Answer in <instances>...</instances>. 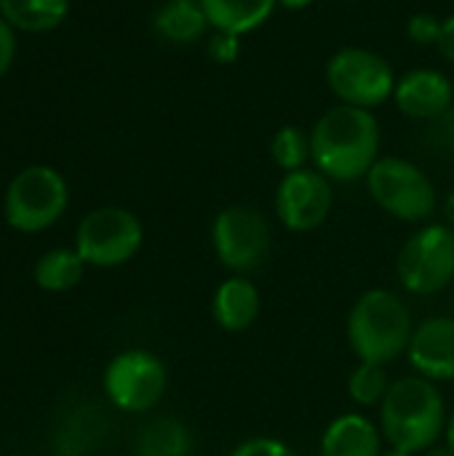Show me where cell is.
<instances>
[{"label":"cell","instance_id":"cell-1","mask_svg":"<svg viewBox=\"0 0 454 456\" xmlns=\"http://www.w3.org/2000/svg\"><path fill=\"white\" fill-rule=\"evenodd\" d=\"M380 123L372 110L337 104L310 128V160L329 182L367 179L380 160Z\"/></svg>","mask_w":454,"mask_h":456},{"label":"cell","instance_id":"cell-2","mask_svg":"<svg viewBox=\"0 0 454 456\" xmlns=\"http://www.w3.org/2000/svg\"><path fill=\"white\" fill-rule=\"evenodd\" d=\"M447 419L450 409L442 387L417 374L393 379L377 409V425L385 444L415 456L444 441Z\"/></svg>","mask_w":454,"mask_h":456},{"label":"cell","instance_id":"cell-3","mask_svg":"<svg viewBox=\"0 0 454 456\" xmlns=\"http://www.w3.org/2000/svg\"><path fill=\"white\" fill-rule=\"evenodd\" d=\"M409 305L391 289H367L345 318V339L359 363L391 366L404 358L415 334Z\"/></svg>","mask_w":454,"mask_h":456},{"label":"cell","instance_id":"cell-4","mask_svg":"<svg viewBox=\"0 0 454 456\" xmlns=\"http://www.w3.org/2000/svg\"><path fill=\"white\" fill-rule=\"evenodd\" d=\"M367 190L380 211L407 224H425L439 208L431 176L417 163L399 155L380 158L372 166L367 174Z\"/></svg>","mask_w":454,"mask_h":456},{"label":"cell","instance_id":"cell-5","mask_svg":"<svg viewBox=\"0 0 454 456\" xmlns=\"http://www.w3.org/2000/svg\"><path fill=\"white\" fill-rule=\"evenodd\" d=\"M399 286L412 297H436L454 283V227L428 222L396 254Z\"/></svg>","mask_w":454,"mask_h":456},{"label":"cell","instance_id":"cell-6","mask_svg":"<svg viewBox=\"0 0 454 456\" xmlns=\"http://www.w3.org/2000/svg\"><path fill=\"white\" fill-rule=\"evenodd\" d=\"M211 248L217 262L230 275H252L270 256V219L254 206L233 203L222 208L211 222Z\"/></svg>","mask_w":454,"mask_h":456},{"label":"cell","instance_id":"cell-7","mask_svg":"<svg viewBox=\"0 0 454 456\" xmlns=\"http://www.w3.org/2000/svg\"><path fill=\"white\" fill-rule=\"evenodd\" d=\"M67 203L70 190L64 176L51 166H29L11 179L3 214L19 232H43L62 219Z\"/></svg>","mask_w":454,"mask_h":456},{"label":"cell","instance_id":"cell-8","mask_svg":"<svg viewBox=\"0 0 454 456\" xmlns=\"http://www.w3.org/2000/svg\"><path fill=\"white\" fill-rule=\"evenodd\" d=\"M144 243L139 216L120 206H102L88 211L75 232V251L91 267H120L131 262Z\"/></svg>","mask_w":454,"mask_h":456},{"label":"cell","instance_id":"cell-9","mask_svg":"<svg viewBox=\"0 0 454 456\" xmlns=\"http://www.w3.org/2000/svg\"><path fill=\"white\" fill-rule=\"evenodd\" d=\"M102 387L118 411L147 414L163 401L169 390V369L155 353L131 347L107 363Z\"/></svg>","mask_w":454,"mask_h":456},{"label":"cell","instance_id":"cell-10","mask_svg":"<svg viewBox=\"0 0 454 456\" xmlns=\"http://www.w3.org/2000/svg\"><path fill=\"white\" fill-rule=\"evenodd\" d=\"M391 64L369 48H343L326 61V83L332 94L351 107L377 110L396 91Z\"/></svg>","mask_w":454,"mask_h":456},{"label":"cell","instance_id":"cell-11","mask_svg":"<svg viewBox=\"0 0 454 456\" xmlns=\"http://www.w3.org/2000/svg\"><path fill=\"white\" fill-rule=\"evenodd\" d=\"M276 216L289 232H313L324 227L332 214L334 192L332 182L316 168H300L284 174L276 187Z\"/></svg>","mask_w":454,"mask_h":456},{"label":"cell","instance_id":"cell-12","mask_svg":"<svg viewBox=\"0 0 454 456\" xmlns=\"http://www.w3.org/2000/svg\"><path fill=\"white\" fill-rule=\"evenodd\" d=\"M407 363L412 374L436 385L454 382V315H431L415 326Z\"/></svg>","mask_w":454,"mask_h":456},{"label":"cell","instance_id":"cell-13","mask_svg":"<svg viewBox=\"0 0 454 456\" xmlns=\"http://www.w3.org/2000/svg\"><path fill=\"white\" fill-rule=\"evenodd\" d=\"M454 88L450 77L439 69H412L396 80L393 102L396 107L412 118L431 123L452 110Z\"/></svg>","mask_w":454,"mask_h":456},{"label":"cell","instance_id":"cell-14","mask_svg":"<svg viewBox=\"0 0 454 456\" xmlns=\"http://www.w3.org/2000/svg\"><path fill=\"white\" fill-rule=\"evenodd\" d=\"M262 313V294L249 275H227L211 294V318L225 334L249 331Z\"/></svg>","mask_w":454,"mask_h":456},{"label":"cell","instance_id":"cell-15","mask_svg":"<svg viewBox=\"0 0 454 456\" xmlns=\"http://www.w3.org/2000/svg\"><path fill=\"white\" fill-rule=\"evenodd\" d=\"M385 446L377 422L361 411H348L324 428L318 456H383Z\"/></svg>","mask_w":454,"mask_h":456},{"label":"cell","instance_id":"cell-16","mask_svg":"<svg viewBox=\"0 0 454 456\" xmlns=\"http://www.w3.org/2000/svg\"><path fill=\"white\" fill-rule=\"evenodd\" d=\"M153 29L166 43L190 45L201 40L211 29V24L201 0H166L153 13Z\"/></svg>","mask_w":454,"mask_h":456},{"label":"cell","instance_id":"cell-17","mask_svg":"<svg viewBox=\"0 0 454 456\" xmlns=\"http://www.w3.org/2000/svg\"><path fill=\"white\" fill-rule=\"evenodd\" d=\"M201 5L211 29L244 37L273 16L278 0H201Z\"/></svg>","mask_w":454,"mask_h":456},{"label":"cell","instance_id":"cell-18","mask_svg":"<svg viewBox=\"0 0 454 456\" xmlns=\"http://www.w3.org/2000/svg\"><path fill=\"white\" fill-rule=\"evenodd\" d=\"M193 430L177 417H153L136 430L134 438L136 456H193Z\"/></svg>","mask_w":454,"mask_h":456},{"label":"cell","instance_id":"cell-19","mask_svg":"<svg viewBox=\"0 0 454 456\" xmlns=\"http://www.w3.org/2000/svg\"><path fill=\"white\" fill-rule=\"evenodd\" d=\"M70 13V0H0V16L24 32L56 29Z\"/></svg>","mask_w":454,"mask_h":456},{"label":"cell","instance_id":"cell-20","mask_svg":"<svg viewBox=\"0 0 454 456\" xmlns=\"http://www.w3.org/2000/svg\"><path fill=\"white\" fill-rule=\"evenodd\" d=\"M86 262L75 248H51L35 265V283L48 294L70 291L80 283Z\"/></svg>","mask_w":454,"mask_h":456},{"label":"cell","instance_id":"cell-21","mask_svg":"<svg viewBox=\"0 0 454 456\" xmlns=\"http://www.w3.org/2000/svg\"><path fill=\"white\" fill-rule=\"evenodd\" d=\"M391 377L388 366L377 363H356V369L348 377V398L359 409H380L383 398L391 390Z\"/></svg>","mask_w":454,"mask_h":456},{"label":"cell","instance_id":"cell-22","mask_svg":"<svg viewBox=\"0 0 454 456\" xmlns=\"http://www.w3.org/2000/svg\"><path fill=\"white\" fill-rule=\"evenodd\" d=\"M270 158H273V163L284 174L308 168V160H310V134H305L297 126L278 128L273 134V139H270Z\"/></svg>","mask_w":454,"mask_h":456},{"label":"cell","instance_id":"cell-23","mask_svg":"<svg viewBox=\"0 0 454 456\" xmlns=\"http://www.w3.org/2000/svg\"><path fill=\"white\" fill-rule=\"evenodd\" d=\"M227 456H297L294 449L276 436H252L241 441Z\"/></svg>","mask_w":454,"mask_h":456},{"label":"cell","instance_id":"cell-24","mask_svg":"<svg viewBox=\"0 0 454 456\" xmlns=\"http://www.w3.org/2000/svg\"><path fill=\"white\" fill-rule=\"evenodd\" d=\"M206 53L217 64H233L241 56V37L230 32H211L206 40Z\"/></svg>","mask_w":454,"mask_h":456},{"label":"cell","instance_id":"cell-25","mask_svg":"<svg viewBox=\"0 0 454 456\" xmlns=\"http://www.w3.org/2000/svg\"><path fill=\"white\" fill-rule=\"evenodd\" d=\"M407 32L417 45H431V43L436 45L439 32H442V21L433 13H415L407 24Z\"/></svg>","mask_w":454,"mask_h":456},{"label":"cell","instance_id":"cell-26","mask_svg":"<svg viewBox=\"0 0 454 456\" xmlns=\"http://www.w3.org/2000/svg\"><path fill=\"white\" fill-rule=\"evenodd\" d=\"M13 56H16V35L13 27L0 16V77L11 69Z\"/></svg>","mask_w":454,"mask_h":456},{"label":"cell","instance_id":"cell-27","mask_svg":"<svg viewBox=\"0 0 454 456\" xmlns=\"http://www.w3.org/2000/svg\"><path fill=\"white\" fill-rule=\"evenodd\" d=\"M436 48L442 51V56H444V59L454 61V13L442 21V32H439Z\"/></svg>","mask_w":454,"mask_h":456},{"label":"cell","instance_id":"cell-28","mask_svg":"<svg viewBox=\"0 0 454 456\" xmlns=\"http://www.w3.org/2000/svg\"><path fill=\"white\" fill-rule=\"evenodd\" d=\"M310 3H316V0H278V5H284V8H289V11H302V8H308Z\"/></svg>","mask_w":454,"mask_h":456},{"label":"cell","instance_id":"cell-29","mask_svg":"<svg viewBox=\"0 0 454 456\" xmlns=\"http://www.w3.org/2000/svg\"><path fill=\"white\" fill-rule=\"evenodd\" d=\"M444 444L454 452V409L450 411V419H447V430H444Z\"/></svg>","mask_w":454,"mask_h":456},{"label":"cell","instance_id":"cell-30","mask_svg":"<svg viewBox=\"0 0 454 456\" xmlns=\"http://www.w3.org/2000/svg\"><path fill=\"white\" fill-rule=\"evenodd\" d=\"M420 456H454V452L447 446V444H439V446L428 449L425 454H420Z\"/></svg>","mask_w":454,"mask_h":456},{"label":"cell","instance_id":"cell-31","mask_svg":"<svg viewBox=\"0 0 454 456\" xmlns=\"http://www.w3.org/2000/svg\"><path fill=\"white\" fill-rule=\"evenodd\" d=\"M444 214H447V224L454 227V192H450L447 200H444Z\"/></svg>","mask_w":454,"mask_h":456},{"label":"cell","instance_id":"cell-32","mask_svg":"<svg viewBox=\"0 0 454 456\" xmlns=\"http://www.w3.org/2000/svg\"><path fill=\"white\" fill-rule=\"evenodd\" d=\"M383 456H415V454H407V452H401V449H391V446H385Z\"/></svg>","mask_w":454,"mask_h":456},{"label":"cell","instance_id":"cell-33","mask_svg":"<svg viewBox=\"0 0 454 456\" xmlns=\"http://www.w3.org/2000/svg\"><path fill=\"white\" fill-rule=\"evenodd\" d=\"M62 456H67V454H62Z\"/></svg>","mask_w":454,"mask_h":456}]
</instances>
